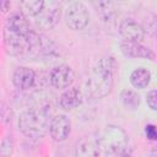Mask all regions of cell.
<instances>
[{
	"mask_svg": "<svg viewBox=\"0 0 157 157\" xmlns=\"http://www.w3.org/2000/svg\"><path fill=\"white\" fill-rule=\"evenodd\" d=\"M20 131L32 140H38L44 136L49 129L47 113L40 108H31L20 114L18 118Z\"/></svg>",
	"mask_w": 157,
	"mask_h": 157,
	"instance_id": "277c9868",
	"label": "cell"
},
{
	"mask_svg": "<svg viewBox=\"0 0 157 157\" xmlns=\"http://www.w3.org/2000/svg\"><path fill=\"white\" fill-rule=\"evenodd\" d=\"M81 103H82V92L76 87H71L67 91H65L59 99V104L64 110H74L77 107H80Z\"/></svg>",
	"mask_w": 157,
	"mask_h": 157,
	"instance_id": "4fadbf2b",
	"label": "cell"
},
{
	"mask_svg": "<svg viewBox=\"0 0 157 157\" xmlns=\"http://www.w3.org/2000/svg\"><path fill=\"white\" fill-rule=\"evenodd\" d=\"M36 80V74L32 69L27 66H18L12 75V83L18 90H28L33 86Z\"/></svg>",
	"mask_w": 157,
	"mask_h": 157,
	"instance_id": "7c38bea8",
	"label": "cell"
},
{
	"mask_svg": "<svg viewBox=\"0 0 157 157\" xmlns=\"http://www.w3.org/2000/svg\"><path fill=\"white\" fill-rule=\"evenodd\" d=\"M150 81H151V74L145 67H137L130 75V83L137 90L147 87L150 85Z\"/></svg>",
	"mask_w": 157,
	"mask_h": 157,
	"instance_id": "9a60e30c",
	"label": "cell"
},
{
	"mask_svg": "<svg viewBox=\"0 0 157 157\" xmlns=\"http://www.w3.org/2000/svg\"><path fill=\"white\" fill-rule=\"evenodd\" d=\"M44 6L43 0H25L20 1V9H21V15L25 17H32L36 18L39 12L42 11Z\"/></svg>",
	"mask_w": 157,
	"mask_h": 157,
	"instance_id": "2e32d148",
	"label": "cell"
},
{
	"mask_svg": "<svg viewBox=\"0 0 157 157\" xmlns=\"http://www.w3.org/2000/svg\"><path fill=\"white\" fill-rule=\"evenodd\" d=\"M71 132V121L64 114H58L49 123V134L54 141H64Z\"/></svg>",
	"mask_w": 157,
	"mask_h": 157,
	"instance_id": "ba28073f",
	"label": "cell"
},
{
	"mask_svg": "<svg viewBox=\"0 0 157 157\" xmlns=\"http://www.w3.org/2000/svg\"><path fill=\"white\" fill-rule=\"evenodd\" d=\"M1 118H2V120L4 121H6V123H9V121H11V112H10V108H7L5 104H2V108H1Z\"/></svg>",
	"mask_w": 157,
	"mask_h": 157,
	"instance_id": "7402d4cb",
	"label": "cell"
},
{
	"mask_svg": "<svg viewBox=\"0 0 157 157\" xmlns=\"http://www.w3.org/2000/svg\"><path fill=\"white\" fill-rule=\"evenodd\" d=\"M97 7V11L102 15L104 20H110L115 13V6L113 2L109 1H98L93 4Z\"/></svg>",
	"mask_w": 157,
	"mask_h": 157,
	"instance_id": "ac0fdd59",
	"label": "cell"
},
{
	"mask_svg": "<svg viewBox=\"0 0 157 157\" xmlns=\"http://www.w3.org/2000/svg\"><path fill=\"white\" fill-rule=\"evenodd\" d=\"M120 101L121 103L129 109H136L140 105V97L139 94L129 88H125L120 92Z\"/></svg>",
	"mask_w": 157,
	"mask_h": 157,
	"instance_id": "e0dca14e",
	"label": "cell"
},
{
	"mask_svg": "<svg viewBox=\"0 0 157 157\" xmlns=\"http://www.w3.org/2000/svg\"><path fill=\"white\" fill-rule=\"evenodd\" d=\"M156 157H157V156H156Z\"/></svg>",
	"mask_w": 157,
	"mask_h": 157,
	"instance_id": "cb8c5ba5",
	"label": "cell"
},
{
	"mask_svg": "<svg viewBox=\"0 0 157 157\" xmlns=\"http://www.w3.org/2000/svg\"><path fill=\"white\" fill-rule=\"evenodd\" d=\"M6 28L16 32V33H28L29 31H32L27 18L23 15H12L7 18L6 21Z\"/></svg>",
	"mask_w": 157,
	"mask_h": 157,
	"instance_id": "5bb4252c",
	"label": "cell"
},
{
	"mask_svg": "<svg viewBox=\"0 0 157 157\" xmlns=\"http://www.w3.org/2000/svg\"><path fill=\"white\" fill-rule=\"evenodd\" d=\"M74 80H75V72L69 65H59L54 67L49 76V81L52 86L59 90L70 87Z\"/></svg>",
	"mask_w": 157,
	"mask_h": 157,
	"instance_id": "52a82bcc",
	"label": "cell"
},
{
	"mask_svg": "<svg viewBox=\"0 0 157 157\" xmlns=\"http://www.w3.org/2000/svg\"><path fill=\"white\" fill-rule=\"evenodd\" d=\"M61 15V4L55 0L44 1V6L39 15L34 18L36 25L42 29H50L53 28Z\"/></svg>",
	"mask_w": 157,
	"mask_h": 157,
	"instance_id": "8992f818",
	"label": "cell"
},
{
	"mask_svg": "<svg viewBox=\"0 0 157 157\" xmlns=\"http://www.w3.org/2000/svg\"><path fill=\"white\" fill-rule=\"evenodd\" d=\"M0 6H1L2 12H6L9 10V7H10V1H1L0 2Z\"/></svg>",
	"mask_w": 157,
	"mask_h": 157,
	"instance_id": "603a6c76",
	"label": "cell"
},
{
	"mask_svg": "<svg viewBox=\"0 0 157 157\" xmlns=\"http://www.w3.org/2000/svg\"><path fill=\"white\" fill-rule=\"evenodd\" d=\"M119 33L125 39V42L140 43L145 38V28L132 20L121 21L119 25Z\"/></svg>",
	"mask_w": 157,
	"mask_h": 157,
	"instance_id": "30bf717a",
	"label": "cell"
},
{
	"mask_svg": "<svg viewBox=\"0 0 157 157\" xmlns=\"http://www.w3.org/2000/svg\"><path fill=\"white\" fill-rule=\"evenodd\" d=\"M115 61L112 56L101 58L91 69L88 78L86 80L87 94L92 98H102L107 96L114 82Z\"/></svg>",
	"mask_w": 157,
	"mask_h": 157,
	"instance_id": "7a4b0ae2",
	"label": "cell"
},
{
	"mask_svg": "<svg viewBox=\"0 0 157 157\" xmlns=\"http://www.w3.org/2000/svg\"><path fill=\"white\" fill-rule=\"evenodd\" d=\"M13 151V142L11 136H5L1 141V147H0V153L2 157H10Z\"/></svg>",
	"mask_w": 157,
	"mask_h": 157,
	"instance_id": "d6986e66",
	"label": "cell"
},
{
	"mask_svg": "<svg viewBox=\"0 0 157 157\" xmlns=\"http://www.w3.org/2000/svg\"><path fill=\"white\" fill-rule=\"evenodd\" d=\"M64 21L69 28L75 31H81L86 28L90 22V12L82 2L74 1L69 4L67 7L65 9Z\"/></svg>",
	"mask_w": 157,
	"mask_h": 157,
	"instance_id": "5b68a950",
	"label": "cell"
},
{
	"mask_svg": "<svg viewBox=\"0 0 157 157\" xmlns=\"http://www.w3.org/2000/svg\"><path fill=\"white\" fill-rule=\"evenodd\" d=\"M4 45L6 52L17 58H32L44 50L42 37L33 29L28 33H16L5 27Z\"/></svg>",
	"mask_w": 157,
	"mask_h": 157,
	"instance_id": "6da1fadb",
	"label": "cell"
},
{
	"mask_svg": "<svg viewBox=\"0 0 157 157\" xmlns=\"http://www.w3.org/2000/svg\"><path fill=\"white\" fill-rule=\"evenodd\" d=\"M145 134L146 137L150 140H157V128L152 124H148L145 126Z\"/></svg>",
	"mask_w": 157,
	"mask_h": 157,
	"instance_id": "44dd1931",
	"label": "cell"
},
{
	"mask_svg": "<svg viewBox=\"0 0 157 157\" xmlns=\"http://www.w3.org/2000/svg\"><path fill=\"white\" fill-rule=\"evenodd\" d=\"M120 49L125 56L132 58V59L142 58V59L155 60V58H156L155 53L151 49H148L147 47L142 45L141 43H136V42H125L124 40L120 44Z\"/></svg>",
	"mask_w": 157,
	"mask_h": 157,
	"instance_id": "8fae6325",
	"label": "cell"
},
{
	"mask_svg": "<svg viewBox=\"0 0 157 157\" xmlns=\"http://www.w3.org/2000/svg\"><path fill=\"white\" fill-rule=\"evenodd\" d=\"M102 157H129L130 146L126 132L115 125H108L97 136Z\"/></svg>",
	"mask_w": 157,
	"mask_h": 157,
	"instance_id": "3957f363",
	"label": "cell"
},
{
	"mask_svg": "<svg viewBox=\"0 0 157 157\" xmlns=\"http://www.w3.org/2000/svg\"><path fill=\"white\" fill-rule=\"evenodd\" d=\"M146 102L152 110H157V90L148 91V93L146 94Z\"/></svg>",
	"mask_w": 157,
	"mask_h": 157,
	"instance_id": "ffe728a7",
	"label": "cell"
},
{
	"mask_svg": "<svg viewBox=\"0 0 157 157\" xmlns=\"http://www.w3.org/2000/svg\"><path fill=\"white\" fill-rule=\"evenodd\" d=\"M76 157H102L98 137L83 136L78 140L75 147Z\"/></svg>",
	"mask_w": 157,
	"mask_h": 157,
	"instance_id": "9c48e42d",
	"label": "cell"
}]
</instances>
